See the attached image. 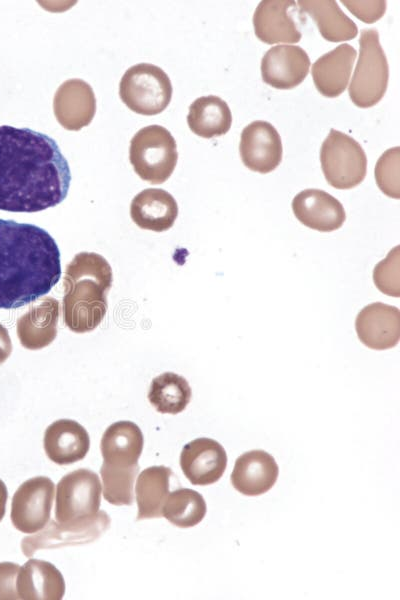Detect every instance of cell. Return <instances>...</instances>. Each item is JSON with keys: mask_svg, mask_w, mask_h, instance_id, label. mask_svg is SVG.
<instances>
[{"mask_svg": "<svg viewBox=\"0 0 400 600\" xmlns=\"http://www.w3.org/2000/svg\"><path fill=\"white\" fill-rule=\"evenodd\" d=\"M144 444L140 428L131 421L111 424L101 439L103 462L119 467L138 464Z\"/></svg>", "mask_w": 400, "mask_h": 600, "instance_id": "24", "label": "cell"}, {"mask_svg": "<svg viewBox=\"0 0 400 600\" xmlns=\"http://www.w3.org/2000/svg\"><path fill=\"white\" fill-rule=\"evenodd\" d=\"M101 492L95 472L80 468L66 474L56 488L55 520L68 527L90 523L99 513Z\"/></svg>", "mask_w": 400, "mask_h": 600, "instance_id": "5", "label": "cell"}, {"mask_svg": "<svg viewBox=\"0 0 400 600\" xmlns=\"http://www.w3.org/2000/svg\"><path fill=\"white\" fill-rule=\"evenodd\" d=\"M360 52L348 87L352 102L360 108L376 105L384 96L389 79V66L375 29H363Z\"/></svg>", "mask_w": 400, "mask_h": 600, "instance_id": "6", "label": "cell"}, {"mask_svg": "<svg viewBox=\"0 0 400 600\" xmlns=\"http://www.w3.org/2000/svg\"><path fill=\"white\" fill-rule=\"evenodd\" d=\"M180 466L193 485H210L222 477L227 466V454L217 441L197 438L183 447Z\"/></svg>", "mask_w": 400, "mask_h": 600, "instance_id": "14", "label": "cell"}, {"mask_svg": "<svg viewBox=\"0 0 400 600\" xmlns=\"http://www.w3.org/2000/svg\"><path fill=\"white\" fill-rule=\"evenodd\" d=\"M239 152L243 164L251 171L272 172L282 160L280 135L271 123L253 121L242 130Z\"/></svg>", "mask_w": 400, "mask_h": 600, "instance_id": "10", "label": "cell"}, {"mask_svg": "<svg viewBox=\"0 0 400 600\" xmlns=\"http://www.w3.org/2000/svg\"><path fill=\"white\" fill-rule=\"evenodd\" d=\"M278 474V465L270 454L263 450H252L236 459L231 483L244 495L258 496L273 487Z\"/></svg>", "mask_w": 400, "mask_h": 600, "instance_id": "18", "label": "cell"}, {"mask_svg": "<svg viewBox=\"0 0 400 600\" xmlns=\"http://www.w3.org/2000/svg\"><path fill=\"white\" fill-rule=\"evenodd\" d=\"M310 59L297 45L271 47L261 60L262 80L276 89H292L306 78Z\"/></svg>", "mask_w": 400, "mask_h": 600, "instance_id": "13", "label": "cell"}, {"mask_svg": "<svg viewBox=\"0 0 400 600\" xmlns=\"http://www.w3.org/2000/svg\"><path fill=\"white\" fill-rule=\"evenodd\" d=\"M53 111L58 123L66 130L78 131L88 126L96 112L92 87L82 79L64 81L55 92Z\"/></svg>", "mask_w": 400, "mask_h": 600, "instance_id": "12", "label": "cell"}, {"mask_svg": "<svg viewBox=\"0 0 400 600\" xmlns=\"http://www.w3.org/2000/svg\"><path fill=\"white\" fill-rule=\"evenodd\" d=\"M43 446L51 461L59 465H68L86 456L90 438L86 429L78 422L60 419L47 427Z\"/></svg>", "mask_w": 400, "mask_h": 600, "instance_id": "19", "label": "cell"}, {"mask_svg": "<svg viewBox=\"0 0 400 600\" xmlns=\"http://www.w3.org/2000/svg\"><path fill=\"white\" fill-rule=\"evenodd\" d=\"M296 2L263 0L253 15L255 35L266 44L297 43L301 33L292 17Z\"/></svg>", "mask_w": 400, "mask_h": 600, "instance_id": "17", "label": "cell"}, {"mask_svg": "<svg viewBox=\"0 0 400 600\" xmlns=\"http://www.w3.org/2000/svg\"><path fill=\"white\" fill-rule=\"evenodd\" d=\"M399 170L400 149L389 148L379 157L374 174L379 189L390 198H400Z\"/></svg>", "mask_w": 400, "mask_h": 600, "instance_id": "31", "label": "cell"}, {"mask_svg": "<svg viewBox=\"0 0 400 600\" xmlns=\"http://www.w3.org/2000/svg\"><path fill=\"white\" fill-rule=\"evenodd\" d=\"M12 352V343L8 330L0 324V364L6 361Z\"/></svg>", "mask_w": 400, "mask_h": 600, "instance_id": "35", "label": "cell"}, {"mask_svg": "<svg viewBox=\"0 0 400 600\" xmlns=\"http://www.w3.org/2000/svg\"><path fill=\"white\" fill-rule=\"evenodd\" d=\"M192 396L187 380L173 372L155 377L149 387L148 399L160 413L178 414L189 404Z\"/></svg>", "mask_w": 400, "mask_h": 600, "instance_id": "28", "label": "cell"}, {"mask_svg": "<svg viewBox=\"0 0 400 600\" xmlns=\"http://www.w3.org/2000/svg\"><path fill=\"white\" fill-rule=\"evenodd\" d=\"M138 471V464L119 467L103 462L100 473L105 500L116 506L132 505L134 502V483Z\"/></svg>", "mask_w": 400, "mask_h": 600, "instance_id": "30", "label": "cell"}, {"mask_svg": "<svg viewBox=\"0 0 400 600\" xmlns=\"http://www.w3.org/2000/svg\"><path fill=\"white\" fill-rule=\"evenodd\" d=\"M187 123L194 134L209 139L229 131L232 114L228 104L220 97L202 96L189 106Z\"/></svg>", "mask_w": 400, "mask_h": 600, "instance_id": "27", "label": "cell"}, {"mask_svg": "<svg viewBox=\"0 0 400 600\" xmlns=\"http://www.w3.org/2000/svg\"><path fill=\"white\" fill-rule=\"evenodd\" d=\"M207 508L203 496L189 488H179L168 494L162 509V517L180 528L200 523Z\"/></svg>", "mask_w": 400, "mask_h": 600, "instance_id": "29", "label": "cell"}, {"mask_svg": "<svg viewBox=\"0 0 400 600\" xmlns=\"http://www.w3.org/2000/svg\"><path fill=\"white\" fill-rule=\"evenodd\" d=\"M19 568L16 563H0V599H19L16 589Z\"/></svg>", "mask_w": 400, "mask_h": 600, "instance_id": "34", "label": "cell"}, {"mask_svg": "<svg viewBox=\"0 0 400 600\" xmlns=\"http://www.w3.org/2000/svg\"><path fill=\"white\" fill-rule=\"evenodd\" d=\"M292 210L303 225L321 232L339 229L346 219L340 201L319 189L299 192L292 200Z\"/></svg>", "mask_w": 400, "mask_h": 600, "instance_id": "16", "label": "cell"}, {"mask_svg": "<svg viewBox=\"0 0 400 600\" xmlns=\"http://www.w3.org/2000/svg\"><path fill=\"white\" fill-rule=\"evenodd\" d=\"M61 277L59 248L44 229L0 219V309L47 294Z\"/></svg>", "mask_w": 400, "mask_h": 600, "instance_id": "2", "label": "cell"}, {"mask_svg": "<svg viewBox=\"0 0 400 600\" xmlns=\"http://www.w3.org/2000/svg\"><path fill=\"white\" fill-rule=\"evenodd\" d=\"M129 159L142 180L162 184L168 180L177 164L176 141L163 126L143 127L130 141Z\"/></svg>", "mask_w": 400, "mask_h": 600, "instance_id": "4", "label": "cell"}, {"mask_svg": "<svg viewBox=\"0 0 400 600\" xmlns=\"http://www.w3.org/2000/svg\"><path fill=\"white\" fill-rule=\"evenodd\" d=\"M8 498L7 487L0 479V521L3 519L6 512V502Z\"/></svg>", "mask_w": 400, "mask_h": 600, "instance_id": "36", "label": "cell"}, {"mask_svg": "<svg viewBox=\"0 0 400 600\" xmlns=\"http://www.w3.org/2000/svg\"><path fill=\"white\" fill-rule=\"evenodd\" d=\"M172 475L171 469L162 465L148 467L138 475L135 486L137 520L162 517Z\"/></svg>", "mask_w": 400, "mask_h": 600, "instance_id": "25", "label": "cell"}, {"mask_svg": "<svg viewBox=\"0 0 400 600\" xmlns=\"http://www.w3.org/2000/svg\"><path fill=\"white\" fill-rule=\"evenodd\" d=\"M300 12L308 14L317 24L322 37L330 42H342L355 38L357 25L333 0H300Z\"/></svg>", "mask_w": 400, "mask_h": 600, "instance_id": "26", "label": "cell"}, {"mask_svg": "<svg viewBox=\"0 0 400 600\" xmlns=\"http://www.w3.org/2000/svg\"><path fill=\"white\" fill-rule=\"evenodd\" d=\"M71 172L58 144L29 128L0 126V210L38 212L66 198Z\"/></svg>", "mask_w": 400, "mask_h": 600, "instance_id": "1", "label": "cell"}, {"mask_svg": "<svg viewBox=\"0 0 400 600\" xmlns=\"http://www.w3.org/2000/svg\"><path fill=\"white\" fill-rule=\"evenodd\" d=\"M54 492V483L45 476L23 482L12 498L10 517L14 527L26 534L42 530L50 519Z\"/></svg>", "mask_w": 400, "mask_h": 600, "instance_id": "9", "label": "cell"}, {"mask_svg": "<svg viewBox=\"0 0 400 600\" xmlns=\"http://www.w3.org/2000/svg\"><path fill=\"white\" fill-rule=\"evenodd\" d=\"M16 589L19 599L60 600L65 593V581L52 563L29 559L19 568Z\"/></svg>", "mask_w": 400, "mask_h": 600, "instance_id": "21", "label": "cell"}, {"mask_svg": "<svg viewBox=\"0 0 400 600\" xmlns=\"http://www.w3.org/2000/svg\"><path fill=\"white\" fill-rule=\"evenodd\" d=\"M326 181L336 189H351L366 176L367 157L361 145L349 135L331 129L320 149Z\"/></svg>", "mask_w": 400, "mask_h": 600, "instance_id": "8", "label": "cell"}, {"mask_svg": "<svg viewBox=\"0 0 400 600\" xmlns=\"http://www.w3.org/2000/svg\"><path fill=\"white\" fill-rule=\"evenodd\" d=\"M358 19L365 23H374L386 10V1H341Z\"/></svg>", "mask_w": 400, "mask_h": 600, "instance_id": "33", "label": "cell"}, {"mask_svg": "<svg viewBox=\"0 0 400 600\" xmlns=\"http://www.w3.org/2000/svg\"><path fill=\"white\" fill-rule=\"evenodd\" d=\"M59 302L46 297L17 321V335L23 347L37 350L48 346L57 335Z\"/></svg>", "mask_w": 400, "mask_h": 600, "instance_id": "23", "label": "cell"}, {"mask_svg": "<svg viewBox=\"0 0 400 600\" xmlns=\"http://www.w3.org/2000/svg\"><path fill=\"white\" fill-rule=\"evenodd\" d=\"M355 329L359 340L368 348L390 349L400 339V311L381 302L371 303L358 313Z\"/></svg>", "mask_w": 400, "mask_h": 600, "instance_id": "15", "label": "cell"}, {"mask_svg": "<svg viewBox=\"0 0 400 600\" xmlns=\"http://www.w3.org/2000/svg\"><path fill=\"white\" fill-rule=\"evenodd\" d=\"M110 522V517L105 511H99L93 521L79 527H68L59 524L56 520H50L43 530L23 538L22 552L30 558L40 549L90 543L98 539L109 528Z\"/></svg>", "mask_w": 400, "mask_h": 600, "instance_id": "11", "label": "cell"}, {"mask_svg": "<svg viewBox=\"0 0 400 600\" xmlns=\"http://www.w3.org/2000/svg\"><path fill=\"white\" fill-rule=\"evenodd\" d=\"M399 260V246H396L375 266L373 271L375 286L389 296L400 295Z\"/></svg>", "mask_w": 400, "mask_h": 600, "instance_id": "32", "label": "cell"}, {"mask_svg": "<svg viewBox=\"0 0 400 600\" xmlns=\"http://www.w3.org/2000/svg\"><path fill=\"white\" fill-rule=\"evenodd\" d=\"M357 51L349 44H340L319 57L312 65L311 74L317 90L325 97L334 98L347 88Z\"/></svg>", "mask_w": 400, "mask_h": 600, "instance_id": "20", "label": "cell"}, {"mask_svg": "<svg viewBox=\"0 0 400 600\" xmlns=\"http://www.w3.org/2000/svg\"><path fill=\"white\" fill-rule=\"evenodd\" d=\"M130 216L141 229L163 232L173 226L178 216V205L169 192L148 188L131 201Z\"/></svg>", "mask_w": 400, "mask_h": 600, "instance_id": "22", "label": "cell"}, {"mask_svg": "<svg viewBox=\"0 0 400 600\" xmlns=\"http://www.w3.org/2000/svg\"><path fill=\"white\" fill-rule=\"evenodd\" d=\"M112 269L94 252H81L67 265L63 280V319L73 332L94 330L107 312Z\"/></svg>", "mask_w": 400, "mask_h": 600, "instance_id": "3", "label": "cell"}, {"mask_svg": "<svg viewBox=\"0 0 400 600\" xmlns=\"http://www.w3.org/2000/svg\"><path fill=\"white\" fill-rule=\"evenodd\" d=\"M172 92L168 75L150 63H138L128 68L119 84L122 102L133 112L145 116L163 112L171 101Z\"/></svg>", "mask_w": 400, "mask_h": 600, "instance_id": "7", "label": "cell"}]
</instances>
